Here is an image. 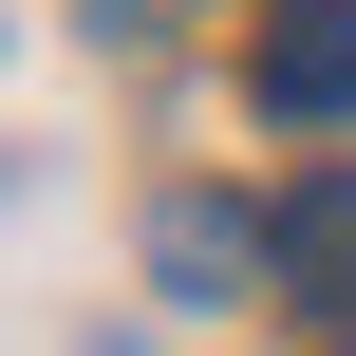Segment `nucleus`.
<instances>
[{
    "instance_id": "obj_4",
    "label": "nucleus",
    "mask_w": 356,
    "mask_h": 356,
    "mask_svg": "<svg viewBox=\"0 0 356 356\" xmlns=\"http://www.w3.org/2000/svg\"><path fill=\"white\" fill-rule=\"evenodd\" d=\"M338 356H356V338H338Z\"/></svg>"
},
{
    "instance_id": "obj_2",
    "label": "nucleus",
    "mask_w": 356,
    "mask_h": 356,
    "mask_svg": "<svg viewBox=\"0 0 356 356\" xmlns=\"http://www.w3.org/2000/svg\"><path fill=\"white\" fill-rule=\"evenodd\" d=\"M263 244H282V282H300V300H356V169H300Z\"/></svg>"
},
{
    "instance_id": "obj_1",
    "label": "nucleus",
    "mask_w": 356,
    "mask_h": 356,
    "mask_svg": "<svg viewBox=\"0 0 356 356\" xmlns=\"http://www.w3.org/2000/svg\"><path fill=\"white\" fill-rule=\"evenodd\" d=\"M244 94H263L282 131H338L356 113V0H282V19L244 38Z\"/></svg>"
},
{
    "instance_id": "obj_3",
    "label": "nucleus",
    "mask_w": 356,
    "mask_h": 356,
    "mask_svg": "<svg viewBox=\"0 0 356 356\" xmlns=\"http://www.w3.org/2000/svg\"><path fill=\"white\" fill-rule=\"evenodd\" d=\"M150 263H169V300H225V282H244V263H282V244H244L225 207H169V225H150Z\"/></svg>"
}]
</instances>
